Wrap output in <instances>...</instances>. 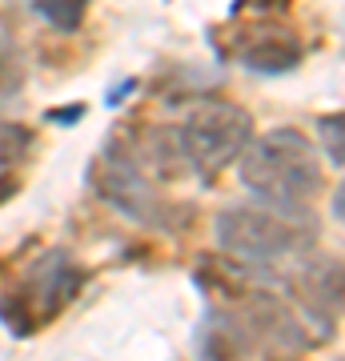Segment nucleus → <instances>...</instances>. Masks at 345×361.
<instances>
[{
  "label": "nucleus",
  "mask_w": 345,
  "mask_h": 361,
  "mask_svg": "<svg viewBox=\"0 0 345 361\" xmlns=\"http://www.w3.org/2000/svg\"><path fill=\"white\" fill-rule=\"evenodd\" d=\"M241 180L257 201L273 209H305L321 193V165L297 129H273L245 145Z\"/></svg>",
  "instance_id": "1"
},
{
  "label": "nucleus",
  "mask_w": 345,
  "mask_h": 361,
  "mask_svg": "<svg viewBox=\"0 0 345 361\" xmlns=\"http://www.w3.org/2000/svg\"><path fill=\"white\" fill-rule=\"evenodd\" d=\"M289 213L301 209L273 205H233L217 217V241L225 253L249 261V265H277V261L301 253V229Z\"/></svg>",
  "instance_id": "2"
},
{
  "label": "nucleus",
  "mask_w": 345,
  "mask_h": 361,
  "mask_svg": "<svg viewBox=\"0 0 345 361\" xmlns=\"http://www.w3.org/2000/svg\"><path fill=\"white\" fill-rule=\"evenodd\" d=\"M253 141V121L245 109L225 101H205L189 113V121L181 125V157L189 161L197 173L213 177L225 165H233L245 153V145Z\"/></svg>",
  "instance_id": "3"
},
{
  "label": "nucleus",
  "mask_w": 345,
  "mask_h": 361,
  "mask_svg": "<svg viewBox=\"0 0 345 361\" xmlns=\"http://www.w3.org/2000/svg\"><path fill=\"white\" fill-rule=\"evenodd\" d=\"M92 185H97V193H101L113 209H121L125 217L141 221V225H165V201H161V193L149 185V177H145L121 149H109V153L97 161Z\"/></svg>",
  "instance_id": "4"
},
{
  "label": "nucleus",
  "mask_w": 345,
  "mask_h": 361,
  "mask_svg": "<svg viewBox=\"0 0 345 361\" xmlns=\"http://www.w3.org/2000/svg\"><path fill=\"white\" fill-rule=\"evenodd\" d=\"M80 285V273L77 265L68 261V253H44V257L32 265V277H28V293L20 297V301H13V310H20L25 305L28 317H25V334L32 329L37 322H44V317H52V313L61 310L64 301H73V293H77ZM8 313V310H4Z\"/></svg>",
  "instance_id": "5"
},
{
  "label": "nucleus",
  "mask_w": 345,
  "mask_h": 361,
  "mask_svg": "<svg viewBox=\"0 0 345 361\" xmlns=\"http://www.w3.org/2000/svg\"><path fill=\"white\" fill-rule=\"evenodd\" d=\"M297 301L301 310L321 325V329H333L337 322V310H341V261L337 257H301L297 261V277H293Z\"/></svg>",
  "instance_id": "6"
},
{
  "label": "nucleus",
  "mask_w": 345,
  "mask_h": 361,
  "mask_svg": "<svg viewBox=\"0 0 345 361\" xmlns=\"http://www.w3.org/2000/svg\"><path fill=\"white\" fill-rule=\"evenodd\" d=\"M249 349V325L237 322L233 313H209L197 337V357L201 361H245Z\"/></svg>",
  "instance_id": "7"
},
{
  "label": "nucleus",
  "mask_w": 345,
  "mask_h": 361,
  "mask_svg": "<svg viewBox=\"0 0 345 361\" xmlns=\"http://www.w3.org/2000/svg\"><path fill=\"white\" fill-rule=\"evenodd\" d=\"M241 61L253 73H289V68L301 61V49H297V40L289 37H269V40H257V44H249V49L241 52Z\"/></svg>",
  "instance_id": "8"
},
{
  "label": "nucleus",
  "mask_w": 345,
  "mask_h": 361,
  "mask_svg": "<svg viewBox=\"0 0 345 361\" xmlns=\"http://www.w3.org/2000/svg\"><path fill=\"white\" fill-rule=\"evenodd\" d=\"M25 85V65H20V52H16L13 37L0 28V104H8Z\"/></svg>",
  "instance_id": "9"
},
{
  "label": "nucleus",
  "mask_w": 345,
  "mask_h": 361,
  "mask_svg": "<svg viewBox=\"0 0 345 361\" xmlns=\"http://www.w3.org/2000/svg\"><path fill=\"white\" fill-rule=\"evenodd\" d=\"M37 4V13L49 20L56 32H73L80 28L85 13H89V0H32Z\"/></svg>",
  "instance_id": "10"
},
{
  "label": "nucleus",
  "mask_w": 345,
  "mask_h": 361,
  "mask_svg": "<svg viewBox=\"0 0 345 361\" xmlns=\"http://www.w3.org/2000/svg\"><path fill=\"white\" fill-rule=\"evenodd\" d=\"M341 129H345V116L341 113H333V116L321 121V145H325L333 169H341V161H345V157H341Z\"/></svg>",
  "instance_id": "11"
}]
</instances>
